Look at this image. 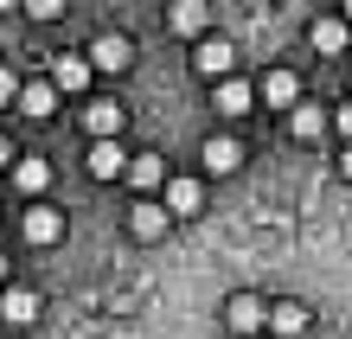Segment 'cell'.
Listing matches in <instances>:
<instances>
[{
	"label": "cell",
	"instance_id": "obj_1",
	"mask_svg": "<svg viewBox=\"0 0 352 339\" xmlns=\"http://www.w3.org/2000/svg\"><path fill=\"white\" fill-rule=\"evenodd\" d=\"M192 71L199 77H212V83H224L237 71V52H231V39H199V52H192Z\"/></svg>",
	"mask_w": 352,
	"mask_h": 339
},
{
	"label": "cell",
	"instance_id": "obj_2",
	"mask_svg": "<svg viewBox=\"0 0 352 339\" xmlns=\"http://www.w3.org/2000/svg\"><path fill=\"white\" fill-rule=\"evenodd\" d=\"M84 58H90V71H129V65H135V45H129L122 32H102Z\"/></svg>",
	"mask_w": 352,
	"mask_h": 339
},
{
	"label": "cell",
	"instance_id": "obj_3",
	"mask_svg": "<svg viewBox=\"0 0 352 339\" xmlns=\"http://www.w3.org/2000/svg\"><path fill=\"white\" fill-rule=\"evenodd\" d=\"M224 327H231V333H263L269 307L256 301V294H231V301H224Z\"/></svg>",
	"mask_w": 352,
	"mask_h": 339
},
{
	"label": "cell",
	"instance_id": "obj_4",
	"mask_svg": "<svg viewBox=\"0 0 352 339\" xmlns=\"http://www.w3.org/2000/svg\"><path fill=\"white\" fill-rule=\"evenodd\" d=\"M84 83H90V58H77V52H58L52 58V90L58 96H77Z\"/></svg>",
	"mask_w": 352,
	"mask_h": 339
},
{
	"label": "cell",
	"instance_id": "obj_5",
	"mask_svg": "<svg viewBox=\"0 0 352 339\" xmlns=\"http://www.w3.org/2000/svg\"><path fill=\"white\" fill-rule=\"evenodd\" d=\"M199 160H205V173H237V166H243V147L231 135H212V141L199 147Z\"/></svg>",
	"mask_w": 352,
	"mask_h": 339
},
{
	"label": "cell",
	"instance_id": "obj_6",
	"mask_svg": "<svg viewBox=\"0 0 352 339\" xmlns=\"http://www.w3.org/2000/svg\"><path fill=\"white\" fill-rule=\"evenodd\" d=\"M167 218H173L167 205H154V199H141V205H135V218H129V230H135L141 243H154V237H167Z\"/></svg>",
	"mask_w": 352,
	"mask_h": 339
},
{
	"label": "cell",
	"instance_id": "obj_7",
	"mask_svg": "<svg viewBox=\"0 0 352 339\" xmlns=\"http://www.w3.org/2000/svg\"><path fill=\"white\" fill-rule=\"evenodd\" d=\"M58 237H65V211L32 205V211H26V243H58Z\"/></svg>",
	"mask_w": 352,
	"mask_h": 339
},
{
	"label": "cell",
	"instance_id": "obj_8",
	"mask_svg": "<svg viewBox=\"0 0 352 339\" xmlns=\"http://www.w3.org/2000/svg\"><path fill=\"white\" fill-rule=\"evenodd\" d=\"M0 320H7V327H32L38 320V294L32 288H7V294H0Z\"/></svg>",
	"mask_w": 352,
	"mask_h": 339
},
{
	"label": "cell",
	"instance_id": "obj_9",
	"mask_svg": "<svg viewBox=\"0 0 352 339\" xmlns=\"http://www.w3.org/2000/svg\"><path fill=\"white\" fill-rule=\"evenodd\" d=\"M307 39H314V52H352L346 13H340V19H314V26H307Z\"/></svg>",
	"mask_w": 352,
	"mask_h": 339
},
{
	"label": "cell",
	"instance_id": "obj_10",
	"mask_svg": "<svg viewBox=\"0 0 352 339\" xmlns=\"http://www.w3.org/2000/svg\"><path fill=\"white\" fill-rule=\"evenodd\" d=\"M122 122H129V109H116V102H90V109H84V129H90L96 141H116Z\"/></svg>",
	"mask_w": 352,
	"mask_h": 339
},
{
	"label": "cell",
	"instance_id": "obj_11",
	"mask_svg": "<svg viewBox=\"0 0 352 339\" xmlns=\"http://www.w3.org/2000/svg\"><path fill=\"white\" fill-rule=\"evenodd\" d=\"M52 109H58V90H52V77H45V83H19V116L45 122Z\"/></svg>",
	"mask_w": 352,
	"mask_h": 339
},
{
	"label": "cell",
	"instance_id": "obj_12",
	"mask_svg": "<svg viewBox=\"0 0 352 339\" xmlns=\"http://www.w3.org/2000/svg\"><path fill=\"white\" fill-rule=\"evenodd\" d=\"M167 26H173V32H186V39H199L205 26H212V7H205V0H179V7L167 13Z\"/></svg>",
	"mask_w": 352,
	"mask_h": 339
},
{
	"label": "cell",
	"instance_id": "obj_13",
	"mask_svg": "<svg viewBox=\"0 0 352 339\" xmlns=\"http://www.w3.org/2000/svg\"><path fill=\"white\" fill-rule=\"evenodd\" d=\"M129 160H135V154H122V141H96V147H90V173H96V179L129 173Z\"/></svg>",
	"mask_w": 352,
	"mask_h": 339
},
{
	"label": "cell",
	"instance_id": "obj_14",
	"mask_svg": "<svg viewBox=\"0 0 352 339\" xmlns=\"http://www.w3.org/2000/svg\"><path fill=\"white\" fill-rule=\"evenodd\" d=\"M301 327H307L301 301H276V307H269V333H276V339H301Z\"/></svg>",
	"mask_w": 352,
	"mask_h": 339
},
{
	"label": "cell",
	"instance_id": "obj_15",
	"mask_svg": "<svg viewBox=\"0 0 352 339\" xmlns=\"http://www.w3.org/2000/svg\"><path fill=\"white\" fill-rule=\"evenodd\" d=\"M199 205H205V186L199 179H167V211H173V218H192Z\"/></svg>",
	"mask_w": 352,
	"mask_h": 339
},
{
	"label": "cell",
	"instance_id": "obj_16",
	"mask_svg": "<svg viewBox=\"0 0 352 339\" xmlns=\"http://www.w3.org/2000/svg\"><path fill=\"white\" fill-rule=\"evenodd\" d=\"M13 186H19L26 199H38V193L52 186V166H45V160H32V154H19V166H13Z\"/></svg>",
	"mask_w": 352,
	"mask_h": 339
},
{
	"label": "cell",
	"instance_id": "obj_17",
	"mask_svg": "<svg viewBox=\"0 0 352 339\" xmlns=\"http://www.w3.org/2000/svg\"><path fill=\"white\" fill-rule=\"evenodd\" d=\"M250 102H256V90H250L243 77H224V83H218V109H224V116H250Z\"/></svg>",
	"mask_w": 352,
	"mask_h": 339
},
{
	"label": "cell",
	"instance_id": "obj_18",
	"mask_svg": "<svg viewBox=\"0 0 352 339\" xmlns=\"http://www.w3.org/2000/svg\"><path fill=\"white\" fill-rule=\"evenodd\" d=\"M301 96V83H295V71H269L263 77V102H276V109H288V102Z\"/></svg>",
	"mask_w": 352,
	"mask_h": 339
},
{
	"label": "cell",
	"instance_id": "obj_19",
	"mask_svg": "<svg viewBox=\"0 0 352 339\" xmlns=\"http://www.w3.org/2000/svg\"><path fill=\"white\" fill-rule=\"evenodd\" d=\"M129 179L141 186V193H154V186H167V166H160V154H135L129 160Z\"/></svg>",
	"mask_w": 352,
	"mask_h": 339
},
{
	"label": "cell",
	"instance_id": "obj_20",
	"mask_svg": "<svg viewBox=\"0 0 352 339\" xmlns=\"http://www.w3.org/2000/svg\"><path fill=\"white\" fill-rule=\"evenodd\" d=\"M288 129H295V141H314L327 129V109H295V116H288Z\"/></svg>",
	"mask_w": 352,
	"mask_h": 339
},
{
	"label": "cell",
	"instance_id": "obj_21",
	"mask_svg": "<svg viewBox=\"0 0 352 339\" xmlns=\"http://www.w3.org/2000/svg\"><path fill=\"white\" fill-rule=\"evenodd\" d=\"M0 102H19V77H13L7 65H0Z\"/></svg>",
	"mask_w": 352,
	"mask_h": 339
},
{
	"label": "cell",
	"instance_id": "obj_22",
	"mask_svg": "<svg viewBox=\"0 0 352 339\" xmlns=\"http://www.w3.org/2000/svg\"><path fill=\"white\" fill-rule=\"evenodd\" d=\"M333 129L346 135V147H352V102H340V109H333Z\"/></svg>",
	"mask_w": 352,
	"mask_h": 339
},
{
	"label": "cell",
	"instance_id": "obj_23",
	"mask_svg": "<svg viewBox=\"0 0 352 339\" xmlns=\"http://www.w3.org/2000/svg\"><path fill=\"white\" fill-rule=\"evenodd\" d=\"M0 166H19V154H13V147H7V141H0Z\"/></svg>",
	"mask_w": 352,
	"mask_h": 339
},
{
	"label": "cell",
	"instance_id": "obj_24",
	"mask_svg": "<svg viewBox=\"0 0 352 339\" xmlns=\"http://www.w3.org/2000/svg\"><path fill=\"white\" fill-rule=\"evenodd\" d=\"M340 173H346V179H352V147H346V154H340Z\"/></svg>",
	"mask_w": 352,
	"mask_h": 339
},
{
	"label": "cell",
	"instance_id": "obj_25",
	"mask_svg": "<svg viewBox=\"0 0 352 339\" xmlns=\"http://www.w3.org/2000/svg\"><path fill=\"white\" fill-rule=\"evenodd\" d=\"M7 288H13V282H7V256H0V294H7Z\"/></svg>",
	"mask_w": 352,
	"mask_h": 339
}]
</instances>
